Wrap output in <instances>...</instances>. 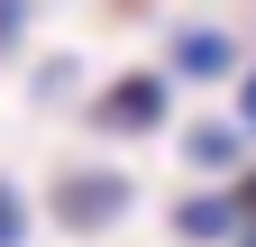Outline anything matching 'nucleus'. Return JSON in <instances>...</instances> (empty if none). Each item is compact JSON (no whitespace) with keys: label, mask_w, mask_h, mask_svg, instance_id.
I'll return each mask as SVG.
<instances>
[{"label":"nucleus","mask_w":256,"mask_h":247,"mask_svg":"<svg viewBox=\"0 0 256 247\" xmlns=\"http://www.w3.org/2000/svg\"><path fill=\"white\" fill-rule=\"evenodd\" d=\"M92 119L119 138H138V128H165V74H119L101 101H92Z\"/></svg>","instance_id":"nucleus-1"},{"label":"nucleus","mask_w":256,"mask_h":247,"mask_svg":"<svg viewBox=\"0 0 256 247\" xmlns=\"http://www.w3.org/2000/svg\"><path fill=\"white\" fill-rule=\"evenodd\" d=\"M128 210V174H64L55 183V220L64 229H101Z\"/></svg>","instance_id":"nucleus-2"},{"label":"nucleus","mask_w":256,"mask_h":247,"mask_svg":"<svg viewBox=\"0 0 256 247\" xmlns=\"http://www.w3.org/2000/svg\"><path fill=\"white\" fill-rule=\"evenodd\" d=\"M174 64H183V74H220V64H229V37L192 28V37H174Z\"/></svg>","instance_id":"nucleus-3"},{"label":"nucleus","mask_w":256,"mask_h":247,"mask_svg":"<svg viewBox=\"0 0 256 247\" xmlns=\"http://www.w3.org/2000/svg\"><path fill=\"white\" fill-rule=\"evenodd\" d=\"M229 229H238V210H229V202H183V238H202V247H210V238H229Z\"/></svg>","instance_id":"nucleus-4"},{"label":"nucleus","mask_w":256,"mask_h":247,"mask_svg":"<svg viewBox=\"0 0 256 247\" xmlns=\"http://www.w3.org/2000/svg\"><path fill=\"white\" fill-rule=\"evenodd\" d=\"M183 146H192V165H210V174H220V165L238 156V128H220V119H210V128H192Z\"/></svg>","instance_id":"nucleus-5"},{"label":"nucleus","mask_w":256,"mask_h":247,"mask_svg":"<svg viewBox=\"0 0 256 247\" xmlns=\"http://www.w3.org/2000/svg\"><path fill=\"white\" fill-rule=\"evenodd\" d=\"M18 229H28V202L10 192V183H0V247H18Z\"/></svg>","instance_id":"nucleus-6"},{"label":"nucleus","mask_w":256,"mask_h":247,"mask_svg":"<svg viewBox=\"0 0 256 247\" xmlns=\"http://www.w3.org/2000/svg\"><path fill=\"white\" fill-rule=\"evenodd\" d=\"M18 28H28V0H0V55L18 46Z\"/></svg>","instance_id":"nucleus-7"},{"label":"nucleus","mask_w":256,"mask_h":247,"mask_svg":"<svg viewBox=\"0 0 256 247\" xmlns=\"http://www.w3.org/2000/svg\"><path fill=\"white\" fill-rule=\"evenodd\" d=\"M229 210H238V220H256V174H238V202H229Z\"/></svg>","instance_id":"nucleus-8"},{"label":"nucleus","mask_w":256,"mask_h":247,"mask_svg":"<svg viewBox=\"0 0 256 247\" xmlns=\"http://www.w3.org/2000/svg\"><path fill=\"white\" fill-rule=\"evenodd\" d=\"M238 119H247V128H256V74H247V92H238Z\"/></svg>","instance_id":"nucleus-9"}]
</instances>
